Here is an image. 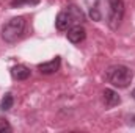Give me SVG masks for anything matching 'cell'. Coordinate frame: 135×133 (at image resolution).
I'll use <instances>...</instances> for the list:
<instances>
[{"mask_svg": "<svg viewBox=\"0 0 135 133\" xmlns=\"http://www.w3.org/2000/svg\"><path fill=\"white\" fill-rule=\"evenodd\" d=\"M108 3V11H107V25L112 30H118L123 17H124V11H126V5L123 0H107Z\"/></svg>", "mask_w": 135, "mask_h": 133, "instance_id": "277c9868", "label": "cell"}, {"mask_svg": "<svg viewBox=\"0 0 135 133\" xmlns=\"http://www.w3.org/2000/svg\"><path fill=\"white\" fill-rule=\"evenodd\" d=\"M83 21H85L83 11H82L79 6H75V5H68L65 9H61V11L57 14L55 27H57V30H60V32H68L72 25L82 24Z\"/></svg>", "mask_w": 135, "mask_h": 133, "instance_id": "6da1fadb", "label": "cell"}, {"mask_svg": "<svg viewBox=\"0 0 135 133\" xmlns=\"http://www.w3.org/2000/svg\"><path fill=\"white\" fill-rule=\"evenodd\" d=\"M39 0H11V8H19L22 5H38Z\"/></svg>", "mask_w": 135, "mask_h": 133, "instance_id": "8fae6325", "label": "cell"}, {"mask_svg": "<svg viewBox=\"0 0 135 133\" xmlns=\"http://www.w3.org/2000/svg\"><path fill=\"white\" fill-rule=\"evenodd\" d=\"M132 99L135 100V88H134V89H132Z\"/></svg>", "mask_w": 135, "mask_h": 133, "instance_id": "4fadbf2b", "label": "cell"}, {"mask_svg": "<svg viewBox=\"0 0 135 133\" xmlns=\"http://www.w3.org/2000/svg\"><path fill=\"white\" fill-rule=\"evenodd\" d=\"M85 3L88 6V16L94 22H99L102 19L101 9H99V0H85Z\"/></svg>", "mask_w": 135, "mask_h": 133, "instance_id": "9c48e42d", "label": "cell"}, {"mask_svg": "<svg viewBox=\"0 0 135 133\" xmlns=\"http://www.w3.org/2000/svg\"><path fill=\"white\" fill-rule=\"evenodd\" d=\"M25 32V19L22 16L9 19L2 27V38L6 42H16Z\"/></svg>", "mask_w": 135, "mask_h": 133, "instance_id": "3957f363", "label": "cell"}, {"mask_svg": "<svg viewBox=\"0 0 135 133\" xmlns=\"http://www.w3.org/2000/svg\"><path fill=\"white\" fill-rule=\"evenodd\" d=\"M13 105H14V97H13V94H11V93H6V94L3 96L2 102H0V110H2V111H9V110L13 108Z\"/></svg>", "mask_w": 135, "mask_h": 133, "instance_id": "30bf717a", "label": "cell"}, {"mask_svg": "<svg viewBox=\"0 0 135 133\" xmlns=\"http://www.w3.org/2000/svg\"><path fill=\"white\" fill-rule=\"evenodd\" d=\"M105 78L115 88H127L132 83L134 70L124 64H113L105 70Z\"/></svg>", "mask_w": 135, "mask_h": 133, "instance_id": "7a4b0ae2", "label": "cell"}, {"mask_svg": "<svg viewBox=\"0 0 135 133\" xmlns=\"http://www.w3.org/2000/svg\"><path fill=\"white\" fill-rule=\"evenodd\" d=\"M11 130H13V129H11L9 122H8V121H6L5 117H0V133H5V132L9 133Z\"/></svg>", "mask_w": 135, "mask_h": 133, "instance_id": "7c38bea8", "label": "cell"}, {"mask_svg": "<svg viewBox=\"0 0 135 133\" xmlns=\"http://www.w3.org/2000/svg\"><path fill=\"white\" fill-rule=\"evenodd\" d=\"M9 72H11V77H13L14 80H17V81L27 80V78L32 75V70L27 66H24V64H16V66H13Z\"/></svg>", "mask_w": 135, "mask_h": 133, "instance_id": "ba28073f", "label": "cell"}, {"mask_svg": "<svg viewBox=\"0 0 135 133\" xmlns=\"http://www.w3.org/2000/svg\"><path fill=\"white\" fill-rule=\"evenodd\" d=\"M102 99H104V105H105L107 108H113V106H116V105L121 103V97L118 96V93L113 91V89H108V88L104 89Z\"/></svg>", "mask_w": 135, "mask_h": 133, "instance_id": "52a82bcc", "label": "cell"}, {"mask_svg": "<svg viewBox=\"0 0 135 133\" xmlns=\"http://www.w3.org/2000/svg\"><path fill=\"white\" fill-rule=\"evenodd\" d=\"M61 66V58L60 57H55L52 58L50 61H46V63H39L38 64V70L44 75H50V74H55Z\"/></svg>", "mask_w": 135, "mask_h": 133, "instance_id": "5b68a950", "label": "cell"}, {"mask_svg": "<svg viewBox=\"0 0 135 133\" xmlns=\"http://www.w3.org/2000/svg\"><path fill=\"white\" fill-rule=\"evenodd\" d=\"M66 36L72 44H80V42L86 38V30H85L80 24H77V25H72V27L68 30Z\"/></svg>", "mask_w": 135, "mask_h": 133, "instance_id": "8992f818", "label": "cell"}]
</instances>
